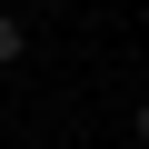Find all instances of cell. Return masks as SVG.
I'll list each match as a JSON object with an SVG mask.
<instances>
[{
	"label": "cell",
	"mask_w": 149,
	"mask_h": 149,
	"mask_svg": "<svg viewBox=\"0 0 149 149\" xmlns=\"http://www.w3.org/2000/svg\"><path fill=\"white\" fill-rule=\"evenodd\" d=\"M20 50H30V20H20V10H0V70H10Z\"/></svg>",
	"instance_id": "cell-1"
},
{
	"label": "cell",
	"mask_w": 149,
	"mask_h": 149,
	"mask_svg": "<svg viewBox=\"0 0 149 149\" xmlns=\"http://www.w3.org/2000/svg\"><path fill=\"white\" fill-rule=\"evenodd\" d=\"M129 139H139V149H149V100H139V109H129Z\"/></svg>",
	"instance_id": "cell-2"
}]
</instances>
